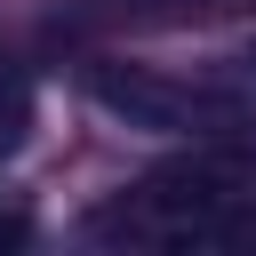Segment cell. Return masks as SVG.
I'll return each instance as SVG.
<instances>
[{"instance_id":"cell-6","label":"cell","mask_w":256,"mask_h":256,"mask_svg":"<svg viewBox=\"0 0 256 256\" xmlns=\"http://www.w3.org/2000/svg\"><path fill=\"white\" fill-rule=\"evenodd\" d=\"M240 72H248V88H256V40H248V48H240Z\"/></svg>"},{"instance_id":"cell-4","label":"cell","mask_w":256,"mask_h":256,"mask_svg":"<svg viewBox=\"0 0 256 256\" xmlns=\"http://www.w3.org/2000/svg\"><path fill=\"white\" fill-rule=\"evenodd\" d=\"M168 16H216V8H240V0H160Z\"/></svg>"},{"instance_id":"cell-3","label":"cell","mask_w":256,"mask_h":256,"mask_svg":"<svg viewBox=\"0 0 256 256\" xmlns=\"http://www.w3.org/2000/svg\"><path fill=\"white\" fill-rule=\"evenodd\" d=\"M24 128H32V88L8 72V80H0V152H16V144H24Z\"/></svg>"},{"instance_id":"cell-2","label":"cell","mask_w":256,"mask_h":256,"mask_svg":"<svg viewBox=\"0 0 256 256\" xmlns=\"http://www.w3.org/2000/svg\"><path fill=\"white\" fill-rule=\"evenodd\" d=\"M80 88L112 112V120H128V128H152V136H240L248 128V112L224 96V88H208V80H168V72H152V64H88L80 72Z\"/></svg>"},{"instance_id":"cell-1","label":"cell","mask_w":256,"mask_h":256,"mask_svg":"<svg viewBox=\"0 0 256 256\" xmlns=\"http://www.w3.org/2000/svg\"><path fill=\"white\" fill-rule=\"evenodd\" d=\"M80 232L96 248H120V256L240 248V240H256V144L248 136H200L192 152L160 160L144 184L112 192Z\"/></svg>"},{"instance_id":"cell-5","label":"cell","mask_w":256,"mask_h":256,"mask_svg":"<svg viewBox=\"0 0 256 256\" xmlns=\"http://www.w3.org/2000/svg\"><path fill=\"white\" fill-rule=\"evenodd\" d=\"M24 232H32V224H24V216H0V248H16V240H24Z\"/></svg>"}]
</instances>
